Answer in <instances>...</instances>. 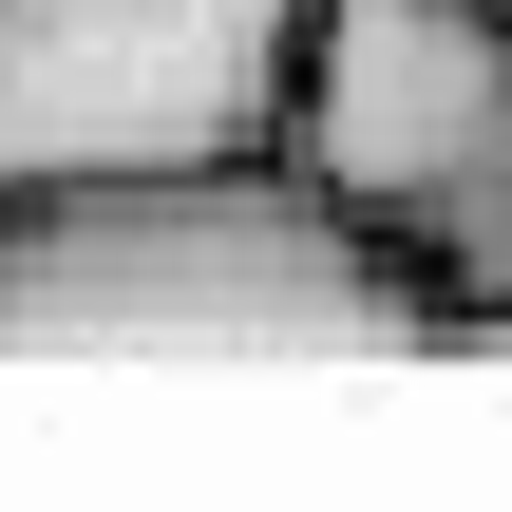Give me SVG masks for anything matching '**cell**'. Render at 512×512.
Masks as SVG:
<instances>
[{
	"mask_svg": "<svg viewBox=\"0 0 512 512\" xmlns=\"http://www.w3.org/2000/svg\"><path fill=\"white\" fill-rule=\"evenodd\" d=\"M304 0H0V190L285 152Z\"/></svg>",
	"mask_w": 512,
	"mask_h": 512,
	"instance_id": "3957f363",
	"label": "cell"
},
{
	"mask_svg": "<svg viewBox=\"0 0 512 512\" xmlns=\"http://www.w3.org/2000/svg\"><path fill=\"white\" fill-rule=\"evenodd\" d=\"M380 342H418V285L285 152L0 190V361H380Z\"/></svg>",
	"mask_w": 512,
	"mask_h": 512,
	"instance_id": "6da1fadb",
	"label": "cell"
},
{
	"mask_svg": "<svg viewBox=\"0 0 512 512\" xmlns=\"http://www.w3.org/2000/svg\"><path fill=\"white\" fill-rule=\"evenodd\" d=\"M285 171L418 285V323H512V0H304Z\"/></svg>",
	"mask_w": 512,
	"mask_h": 512,
	"instance_id": "7a4b0ae2",
	"label": "cell"
}]
</instances>
